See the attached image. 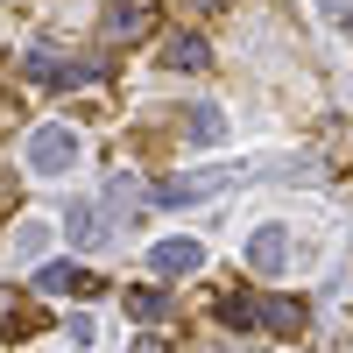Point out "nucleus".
Segmentation results:
<instances>
[{"instance_id": "f257e3e1", "label": "nucleus", "mask_w": 353, "mask_h": 353, "mask_svg": "<svg viewBox=\"0 0 353 353\" xmlns=\"http://www.w3.org/2000/svg\"><path fill=\"white\" fill-rule=\"evenodd\" d=\"M71 163H78V128L43 121L36 134H28V170H36V176H64Z\"/></svg>"}, {"instance_id": "f03ea898", "label": "nucleus", "mask_w": 353, "mask_h": 353, "mask_svg": "<svg viewBox=\"0 0 353 353\" xmlns=\"http://www.w3.org/2000/svg\"><path fill=\"white\" fill-rule=\"evenodd\" d=\"M36 290H43V297H99L106 283L85 269V261L64 254V261H43V269H36Z\"/></svg>"}, {"instance_id": "7ed1b4c3", "label": "nucleus", "mask_w": 353, "mask_h": 353, "mask_svg": "<svg viewBox=\"0 0 353 353\" xmlns=\"http://www.w3.org/2000/svg\"><path fill=\"white\" fill-rule=\"evenodd\" d=\"M149 269H156L163 283L198 276V269H205V248H198V241H184V233H176V241H156V248H149Z\"/></svg>"}, {"instance_id": "20e7f679", "label": "nucleus", "mask_w": 353, "mask_h": 353, "mask_svg": "<svg viewBox=\"0 0 353 353\" xmlns=\"http://www.w3.org/2000/svg\"><path fill=\"white\" fill-rule=\"evenodd\" d=\"M254 332L297 339V332H304V304H297V297H254Z\"/></svg>"}, {"instance_id": "39448f33", "label": "nucleus", "mask_w": 353, "mask_h": 353, "mask_svg": "<svg viewBox=\"0 0 353 353\" xmlns=\"http://www.w3.org/2000/svg\"><path fill=\"white\" fill-rule=\"evenodd\" d=\"M219 184H226V170H205V176H163L149 198H156V205H198V198H212Z\"/></svg>"}, {"instance_id": "423d86ee", "label": "nucleus", "mask_w": 353, "mask_h": 353, "mask_svg": "<svg viewBox=\"0 0 353 353\" xmlns=\"http://www.w3.org/2000/svg\"><path fill=\"white\" fill-rule=\"evenodd\" d=\"M248 261H254V276H283V261H290V233H283V226H261L254 241H248Z\"/></svg>"}, {"instance_id": "0eeeda50", "label": "nucleus", "mask_w": 353, "mask_h": 353, "mask_svg": "<svg viewBox=\"0 0 353 353\" xmlns=\"http://www.w3.org/2000/svg\"><path fill=\"white\" fill-rule=\"evenodd\" d=\"M163 64H176V71H212V50H205V36L176 28V36L163 43Z\"/></svg>"}, {"instance_id": "6e6552de", "label": "nucleus", "mask_w": 353, "mask_h": 353, "mask_svg": "<svg viewBox=\"0 0 353 353\" xmlns=\"http://www.w3.org/2000/svg\"><path fill=\"white\" fill-rule=\"evenodd\" d=\"M64 233H71L78 248H99V241H106V219H99V205H85V198H78V205H64Z\"/></svg>"}, {"instance_id": "1a4fd4ad", "label": "nucleus", "mask_w": 353, "mask_h": 353, "mask_svg": "<svg viewBox=\"0 0 353 353\" xmlns=\"http://www.w3.org/2000/svg\"><path fill=\"white\" fill-rule=\"evenodd\" d=\"M36 332V311H28L14 290H0V339H28Z\"/></svg>"}, {"instance_id": "9d476101", "label": "nucleus", "mask_w": 353, "mask_h": 353, "mask_svg": "<svg viewBox=\"0 0 353 353\" xmlns=\"http://www.w3.org/2000/svg\"><path fill=\"white\" fill-rule=\"evenodd\" d=\"M184 134H191V141H205V149H212V141L226 134V113H219V106H191V113H184Z\"/></svg>"}, {"instance_id": "9b49d317", "label": "nucleus", "mask_w": 353, "mask_h": 353, "mask_svg": "<svg viewBox=\"0 0 353 353\" xmlns=\"http://www.w3.org/2000/svg\"><path fill=\"white\" fill-rule=\"evenodd\" d=\"M219 325H226V332H254V297H248V290L219 297Z\"/></svg>"}, {"instance_id": "f8f14e48", "label": "nucleus", "mask_w": 353, "mask_h": 353, "mask_svg": "<svg viewBox=\"0 0 353 353\" xmlns=\"http://www.w3.org/2000/svg\"><path fill=\"white\" fill-rule=\"evenodd\" d=\"M106 205H113L121 219H134V205H141V184H134V176H106Z\"/></svg>"}, {"instance_id": "ddd939ff", "label": "nucleus", "mask_w": 353, "mask_h": 353, "mask_svg": "<svg viewBox=\"0 0 353 353\" xmlns=\"http://www.w3.org/2000/svg\"><path fill=\"white\" fill-rule=\"evenodd\" d=\"M128 311L141 318V325H156V318L170 311V297H163V290H134V297H128Z\"/></svg>"}, {"instance_id": "4468645a", "label": "nucleus", "mask_w": 353, "mask_h": 353, "mask_svg": "<svg viewBox=\"0 0 353 353\" xmlns=\"http://www.w3.org/2000/svg\"><path fill=\"white\" fill-rule=\"evenodd\" d=\"M43 248H50V226H43V219H28V226L14 233V254H21V261H36Z\"/></svg>"}, {"instance_id": "2eb2a0df", "label": "nucleus", "mask_w": 353, "mask_h": 353, "mask_svg": "<svg viewBox=\"0 0 353 353\" xmlns=\"http://www.w3.org/2000/svg\"><path fill=\"white\" fill-rule=\"evenodd\" d=\"M141 28H149V14H141V8H121V14H113V28H106V36H141Z\"/></svg>"}, {"instance_id": "dca6fc26", "label": "nucleus", "mask_w": 353, "mask_h": 353, "mask_svg": "<svg viewBox=\"0 0 353 353\" xmlns=\"http://www.w3.org/2000/svg\"><path fill=\"white\" fill-rule=\"evenodd\" d=\"M64 325H71V346H92V339H99V325H92L85 311H78V318H64Z\"/></svg>"}, {"instance_id": "f3484780", "label": "nucleus", "mask_w": 353, "mask_h": 353, "mask_svg": "<svg viewBox=\"0 0 353 353\" xmlns=\"http://www.w3.org/2000/svg\"><path fill=\"white\" fill-rule=\"evenodd\" d=\"M325 8H332V14H339V21H353V0H325Z\"/></svg>"}, {"instance_id": "a211bd4d", "label": "nucleus", "mask_w": 353, "mask_h": 353, "mask_svg": "<svg viewBox=\"0 0 353 353\" xmlns=\"http://www.w3.org/2000/svg\"><path fill=\"white\" fill-rule=\"evenodd\" d=\"M198 8H226V0H198Z\"/></svg>"}]
</instances>
